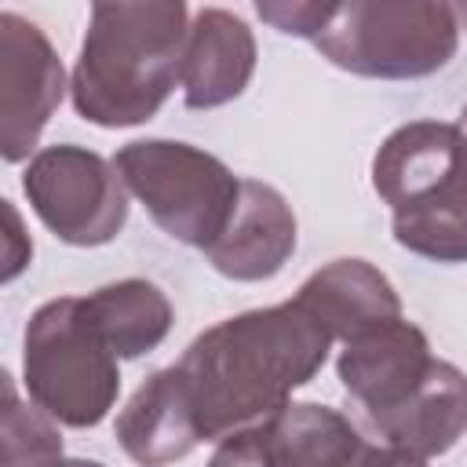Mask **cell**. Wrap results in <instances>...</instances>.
Segmentation results:
<instances>
[{"label": "cell", "mask_w": 467, "mask_h": 467, "mask_svg": "<svg viewBox=\"0 0 467 467\" xmlns=\"http://www.w3.org/2000/svg\"><path fill=\"white\" fill-rule=\"evenodd\" d=\"M332 336L296 303L255 306L204 328L175 361L201 441L270 420L328 361Z\"/></svg>", "instance_id": "cell-1"}, {"label": "cell", "mask_w": 467, "mask_h": 467, "mask_svg": "<svg viewBox=\"0 0 467 467\" xmlns=\"http://www.w3.org/2000/svg\"><path fill=\"white\" fill-rule=\"evenodd\" d=\"M190 18L182 0L91 4L69 77L77 117L99 128H135L157 117L182 77Z\"/></svg>", "instance_id": "cell-2"}, {"label": "cell", "mask_w": 467, "mask_h": 467, "mask_svg": "<svg viewBox=\"0 0 467 467\" xmlns=\"http://www.w3.org/2000/svg\"><path fill=\"white\" fill-rule=\"evenodd\" d=\"M117 354L80 310V296H58L33 310L22 336V383L62 427H99L120 394Z\"/></svg>", "instance_id": "cell-3"}, {"label": "cell", "mask_w": 467, "mask_h": 467, "mask_svg": "<svg viewBox=\"0 0 467 467\" xmlns=\"http://www.w3.org/2000/svg\"><path fill=\"white\" fill-rule=\"evenodd\" d=\"M314 47L332 66L372 80H416L445 69L460 47L452 4L350 0L336 4Z\"/></svg>", "instance_id": "cell-4"}, {"label": "cell", "mask_w": 467, "mask_h": 467, "mask_svg": "<svg viewBox=\"0 0 467 467\" xmlns=\"http://www.w3.org/2000/svg\"><path fill=\"white\" fill-rule=\"evenodd\" d=\"M128 193L175 241L208 248L230 223L241 179L208 150L175 139H135L113 153Z\"/></svg>", "instance_id": "cell-5"}, {"label": "cell", "mask_w": 467, "mask_h": 467, "mask_svg": "<svg viewBox=\"0 0 467 467\" xmlns=\"http://www.w3.org/2000/svg\"><path fill=\"white\" fill-rule=\"evenodd\" d=\"M22 190L36 219L73 248L109 244L128 223V186L102 153L58 142L44 146L22 171Z\"/></svg>", "instance_id": "cell-6"}, {"label": "cell", "mask_w": 467, "mask_h": 467, "mask_svg": "<svg viewBox=\"0 0 467 467\" xmlns=\"http://www.w3.org/2000/svg\"><path fill=\"white\" fill-rule=\"evenodd\" d=\"M66 95V69L47 33L0 11V157L7 164L33 161L40 131L55 117Z\"/></svg>", "instance_id": "cell-7"}, {"label": "cell", "mask_w": 467, "mask_h": 467, "mask_svg": "<svg viewBox=\"0 0 467 467\" xmlns=\"http://www.w3.org/2000/svg\"><path fill=\"white\" fill-rule=\"evenodd\" d=\"M431 343L420 325L398 317L379 328H368L343 343L336 358V376L358 409V420L368 427L379 416L394 412L416 394V387L434 368Z\"/></svg>", "instance_id": "cell-8"}, {"label": "cell", "mask_w": 467, "mask_h": 467, "mask_svg": "<svg viewBox=\"0 0 467 467\" xmlns=\"http://www.w3.org/2000/svg\"><path fill=\"white\" fill-rule=\"evenodd\" d=\"M299 223L281 190L241 179V193L226 230L204 248V259L230 281H270L292 259Z\"/></svg>", "instance_id": "cell-9"}, {"label": "cell", "mask_w": 467, "mask_h": 467, "mask_svg": "<svg viewBox=\"0 0 467 467\" xmlns=\"http://www.w3.org/2000/svg\"><path fill=\"white\" fill-rule=\"evenodd\" d=\"M259 47L244 18L226 7H201L190 18L182 51V99L190 109H215L244 95L255 77Z\"/></svg>", "instance_id": "cell-10"}, {"label": "cell", "mask_w": 467, "mask_h": 467, "mask_svg": "<svg viewBox=\"0 0 467 467\" xmlns=\"http://www.w3.org/2000/svg\"><path fill=\"white\" fill-rule=\"evenodd\" d=\"M460 175V131L445 120H409L394 128L372 157V190L390 212L441 193Z\"/></svg>", "instance_id": "cell-11"}, {"label": "cell", "mask_w": 467, "mask_h": 467, "mask_svg": "<svg viewBox=\"0 0 467 467\" xmlns=\"http://www.w3.org/2000/svg\"><path fill=\"white\" fill-rule=\"evenodd\" d=\"M328 336L347 343L368 328L401 317V296L368 259H332L314 270L292 296Z\"/></svg>", "instance_id": "cell-12"}, {"label": "cell", "mask_w": 467, "mask_h": 467, "mask_svg": "<svg viewBox=\"0 0 467 467\" xmlns=\"http://www.w3.org/2000/svg\"><path fill=\"white\" fill-rule=\"evenodd\" d=\"M117 445L139 467H164L201 445L197 416L175 365L157 368L117 412Z\"/></svg>", "instance_id": "cell-13"}, {"label": "cell", "mask_w": 467, "mask_h": 467, "mask_svg": "<svg viewBox=\"0 0 467 467\" xmlns=\"http://www.w3.org/2000/svg\"><path fill=\"white\" fill-rule=\"evenodd\" d=\"M368 431L383 445L409 449L423 460L445 456L467 431V372L438 358L416 394L368 423Z\"/></svg>", "instance_id": "cell-14"}, {"label": "cell", "mask_w": 467, "mask_h": 467, "mask_svg": "<svg viewBox=\"0 0 467 467\" xmlns=\"http://www.w3.org/2000/svg\"><path fill=\"white\" fill-rule=\"evenodd\" d=\"M255 431L270 467H350L368 445L358 423L317 401H288Z\"/></svg>", "instance_id": "cell-15"}, {"label": "cell", "mask_w": 467, "mask_h": 467, "mask_svg": "<svg viewBox=\"0 0 467 467\" xmlns=\"http://www.w3.org/2000/svg\"><path fill=\"white\" fill-rule=\"evenodd\" d=\"M80 310L88 325L99 332V339L120 361L142 358L153 347H161L175 321L171 299L146 277H124L113 285H102L80 296Z\"/></svg>", "instance_id": "cell-16"}, {"label": "cell", "mask_w": 467, "mask_h": 467, "mask_svg": "<svg viewBox=\"0 0 467 467\" xmlns=\"http://www.w3.org/2000/svg\"><path fill=\"white\" fill-rule=\"evenodd\" d=\"M394 241L434 263H467V179L390 215Z\"/></svg>", "instance_id": "cell-17"}, {"label": "cell", "mask_w": 467, "mask_h": 467, "mask_svg": "<svg viewBox=\"0 0 467 467\" xmlns=\"http://www.w3.org/2000/svg\"><path fill=\"white\" fill-rule=\"evenodd\" d=\"M62 456L58 423L33 401H22L11 372H4L0 409V467H55Z\"/></svg>", "instance_id": "cell-18"}, {"label": "cell", "mask_w": 467, "mask_h": 467, "mask_svg": "<svg viewBox=\"0 0 467 467\" xmlns=\"http://www.w3.org/2000/svg\"><path fill=\"white\" fill-rule=\"evenodd\" d=\"M332 11H336V4H288V0H263V4H255V15L266 26H274L285 36H306L310 44L328 26Z\"/></svg>", "instance_id": "cell-19"}, {"label": "cell", "mask_w": 467, "mask_h": 467, "mask_svg": "<svg viewBox=\"0 0 467 467\" xmlns=\"http://www.w3.org/2000/svg\"><path fill=\"white\" fill-rule=\"evenodd\" d=\"M208 467H270V460H266V452L259 445V431L255 427H244V431L226 434L215 445Z\"/></svg>", "instance_id": "cell-20"}, {"label": "cell", "mask_w": 467, "mask_h": 467, "mask_svg": "<svg viewBox=\"0 0 467 467\" xmlns=\"http://www.w3.org/2000/svg\"><path fill=\"white\" fill-rule=\"evenodd\" d=\"M0 208H4V285H11L26 266H29V259H33V241H29V234H26V226H22V219H18V212H15V204L11 201H0Z\"/></svg>", "instance_id": "cell-21"}, {"label": "cell", "mask_w": 467, "mask_h": 467, "mask_svg": "<svg viewBox=\"0 0 467 467\" xmlns=\"http://www.w3.org/2000/svg\"><path fill=\"white\" fill-rule=\"evenodd\" d=\"M350 467H427L423 456L409 452V449H398V445H365Z\"/></svg>", "instance_id": "cell-22"}, {"label": "cell", "mask_w": 467, "mask_h": 467, "mask_svg": "<svg viewBox=\"0 0 467 467\" xmlns=\"http://www.w3.org/2000/svg\"><path fill=\"white\" fill-rule=\"evenodd\" d=\"M456 131H460V171H463V179H467V106L460 109Z\"/></svg>", "instance_id": "cell-23"}, {"label": "cell", "mask_w": 467, "mask_h": 467, "mask_svg": "<svg viewBox=\"0 0 467 467\" xmlns=\"http://www.w3.org/2000/svg\"><path fill=\"white\" fill-rule=\"evenodd\" d=\"M55 467H102L99 460H58Z\"/></svg>", "instance_id": "cell-24"}, {"label": "cell", "mask_w": 467, "mask_h": 467, "mask_svg": "<svg viewBox=\"0 0 467 467\" xmlns=\"http://www.w3.org/2000/svg\"><path fill=\"white\" fill-rule=\"evenodd\" d=\"M452 15H456L460 29H467V4H452Z\"/></svg>", "instance_id": "cell-25"}]
</instances>
